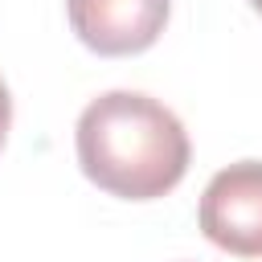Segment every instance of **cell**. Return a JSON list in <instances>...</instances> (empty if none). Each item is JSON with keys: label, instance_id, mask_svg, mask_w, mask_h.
I'll use <instances>...</instances> for the list:
<instances>
[{"label": "cell", "instance_id": "6da1fadb", "mask_svg": "<svg viewBox=\"0 0 262 262\" xmlns=\"http://www.w3.org/2000/svg\"><path fill=\"white\" fill-rule=\"evenodd\" d=\"M74 156L90 184L119 201L168 196L192 160L188 131L172 106L143 90H106L74 123Z\"/></svg>", "mask_w": 262, "mask_h": 262}, {"label": "cell", "instance_id": "7a4b0ae2", "mask_svg": "<svg viewBox=\"0 0 262 262\" xmlns=\"http://www.w3.org/2000/svg\"><path fill=\"white\" fill-rule=\"evenodd\" d=\"M196 225L217 250L262 258V160H237L213 172L196 205Z\"/></svg>", "mask_w": 262, "mask_h": 262}, {"label": "cell", "instance_id": "3957f363", "mask_svg": "<svg viewBox=\"0 0 262 262\" xmlns=\"http://www.w3.org/2000/svg\"><path fill=\"white\" fill-rule=\"evenodd\" d=\"M172 0H66L74 37L98 57H135L168 25Z\"/></svg>", "mask_w": 262, "mask_h": 262}, {"label": "cell", "instance_id": "277c9868", "mask_svg": "<svg viewBox=\"0 0 262 262\" xmlns=\"http://www.w3.org/2000/svg\"><path fill=\"white\" fill-rule=\"evenodd\" d=\"M8 127H12V94L0 78V151H4V139H8Z\"/></svg>", "mask_w": 262, "mask_h": 262}, {"label": "cell", "instance_id": "5b68a950", "mask_svg": "<svg viewBox=\"0 0 262 262\" xmlns=\"http://www.w3.org/2000/svg\"><path fill=\"white\" fill-rule=\"evenodd\" d=\"M250 4H254V12H258V16H262V0H250Z\"/></svg>", "mask_w": 262, "mask_h": 262}]
</instances>
